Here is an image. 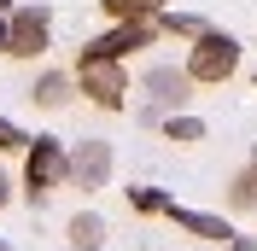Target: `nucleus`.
Here are the masks:
<instances>
[{
  "label": "nucleus",
  "mask_w": 257,
  "mask_h": 251,
  "mask_svg": "<svg viewBox=\"0 0 257 251\" xmlns=\"http://www.w3.org/2000/svg\"><path fill=\"white\" fill-rule=\"evenodd\" d=\"M141 94H146V105H141V123H170V117H181L187 111V99H193V76H187V64H146L141 70Z\"/></svg>",
  "instance_id": "f257e3e1"
},
{
  "label": "nucleus",
  "mask_w": 257,
  "mask_h": 251,
  "mask_svg": "<svg viewBox=\"0 0 257 251\" xmlns=\"http://www.w3.org/2000/svg\"><path fill=\"white\" fill-rule=\"evenodd\" d=\"M64 181H70V146L53 141V135H35L30 152H24V199L41 210L53 199V187H64Z\"/></svg>",
  "instance_id": "f03ea898"
},
{
  "label": "nucleus",
  "mask_w": 257,
  "mask_h": 251,
  "mask_svg": "<svg viewBox=\"0 0 257 251\" xmlns=\"http://www.w3.org/2000/svg\"><path fill=\"white\" fill-rule=\"evenodd\" d=\"M234 70H240V41H234L228 30H210L205 41H193V47H187V76H193V88H222Z\"/></svg>",
  "instance_id": "7ed1b4c3"
},
{
  "label": "nucleus",
  "mask_w": 257,
  "mask_h": 251,
  "mask_svg": "<svg viewBox=\"0 0 257 251\" xmlns=\"http://www.w3.org/2000/svg\"><path fill=\"white\" fill-rule=\"evenodd\" d=\"M76 94H88L99 111H123L128 105V70L117 59H94L82 53L76 59Z\"/></svg>",
  "instance_id": "20e7f679"
},
{
  "label": "nucleus",
  "mask_w": 257,
  "mask_h": 251,
  "mask_svg": "<svg viewBox=\"0 0 257 251\" xmlns=\"http://www.w3.org/2000/svg\"><path fill=\"white\" fill-rule=\"evenodd\" d=\"M53 47V12L47 6H12V47L6 59H41Z\"/></svg>",
  "instance_id": "39448f33"
},
{
  "label": "nucleus",
  "mask_w": 257,
  "mask_h": 251,
  "mask_svg": "<svg viewBox=\"0 0 257 251\" xmlns=\"http://www.w3.org/2000/svg\"><path fill=\"white\" fill-rule=\"evenodd\" d=\"M111 181V141H99V135H82L76 146H70V187L94 193Z\"/></svg>",
  "instance_id": "423d86ee"
},
{
  "label": "nucleus",
  "mask_w": 257,
  "mask_h": 251,
  "mask_svg": "<svg viewBox=\"0 0 257 251\" xmlns=\"http://www.w3.org/2000/svg\"><path fill=\"white\" fill-rule=\"evenodd\" d=\"M152 41H158V18H152V24H111V30L99 35V41H88L82 53H94V59H117V64H123L128 53L152 47Z\"/></svg>",
  "instance_id": "0eeeda50"
},
{
  "label": "nucleus",
  "mask_w": 257,
  "mask_h": 251,
  "mask_svg": "<svg viewBox=\"0 0 257 251\" xmlns=\"http://www.w3.org/2000/svg\"><path fill=\"white\" fill-rule=\"evenodd\" d=\"M170 222H176L181 234H193V239H210V245H228V239H234V222L216 216V210H187V204H170Z\"/></svg>",
  "instance_id": "6e6552de"
},
{
  "label": "nucleus",
  "mask_w": 257,
  "mask_h": 251,
  "mask_svg": "<svg viewBox=\"0 0 257 251\" xmlns=\"http://www.w3.org/2000/svg\"><path fill=\"white\" fill-rule=\"evenodd\" d=\"M70 94H76V76H64V70H41L30 82V105H41V111H64Z\"/></svg>",
  "instance_id": "1a4fd4ad"
},
{
  "label": "nucleus",
  "mask_w": 257,
  "mask_h": 251,
  "mask_svg": "<svg viewBox=\"0 0 257 251\" xmlns=\"http://www.w3.org/2000/svg\"><path fill=\"white\" fill-rule=\"evenodd\" d=\"M64 234H70V251H99L105 245V216L99 210H76Z\"/></svg>",
  "instance_id": "9d476101"
},
{
  "label": "nucleus",
  "mask_w": 257,
  "mask_h": 251,
  "mask_svg": "<svg viewBox=\"0 0 257 251\" xmlns=\"http://www.w3.org/2000/svg\"><path fill=\"white\" fill-rule=\"evenodd\" d=\"M99 6H105L111 24H152L164 12V0H99Z\"/></svg>",
  "instance_id": "9b49d317"
},
{
  "label": "nucleus",
  "mask_w": 257,
  "mask_h": 251,
  "mask_svg": "<svg viewBox=\"0 0 257 251\" xmlns=\"http://www.w3.org/2000/svg\"><path fill=\"white\" fill-rule=\"evenodd\" d=\"M158 35H187V41H205L210 24H205V18H193V12H158Z\"/></svg>",
  "instance_id": "f8f14e48"
},
{
  "label": "nucleus",
  "mask_w": 257,
  "mask_h": 251,
  "mask_svg": "<svg viewBox=\"0 0 257 251\" xmlns=\"http://www.w3.org/2000/svg\"><path fill=\"white\" fill-rule=\"evenodd\" d=\"M228 210H240V216H245V210H257V170H251V164L228 181Z\"/></svg>",
  "instance_id": "ddd939ff"
},
{
  "label": "nucleus",
  "mask_w": 257,
  "mask_h": 251,
  "mask_svg": "<svg viewBox=\"0 0 257 251\" xmlns=\"http://www.w3.org/2000/svg\"><path fill=\"white\" fill-rule=\"evenodd\" d=\"M123 193H128V210H141V216H170V204H176L158 187H123Z\"/></svg>",
  "instance_id": "4468645a"
},
{
  "label": "nucleus",
  "mask_w": 257,
  "mask_h": 251,
  "mask_svg": "<svg viewBox=\"0 0 257 251\" xmlns=\"http://www.w3.org/2000/svg\"><path fill=\"white\" fill-rule=\"evenodd\" d=\"M164 141H176V146H193V141H205V123L181 111V117H170V123H164Z\"/></svg>",
  "instance_id": "2eb2a0df"
},
{
  "label": "nucleus",
  "mask_w": 257,
  "mask_h": 251,
  "mask_svg": "<svg viewBox=\"0 0 257 251\" xmlns=\"http://www.w3.org/2000/svg\"><path fill=\"white\" fill-rule=\"evenodd\" d=\"M0 152H30V135H24L12 117H0Z\"/></svg>",
  "instance_id": "dca6fc26"
},
{
  "label": "nucleus",
  "mask_w": 257,
  "mask_h": 251,
  "mask_svg": "<svg viewBox=\"0 0 257 251\" xmlns=\"http://www.w3.org/2000/svg\"><path fill=\"white\" fill-rule=\"evenodd\" d=\"M216 251H257V234H234L228 245H216Z\"/></svg>",
  "instance_id": "f3484780"
},
{
  "label": "nucleus",
  "mask_w": 257,
  "mask_h": 251,
  "mask_svg": "<svg viewBox=\"0 0 257 251\" xmlns=\"http://www.w3.org/2000/svg\"><path fill=\"white\" fill-rule=\"evenodd\" d=\"M12 193H18V187H12V170H6V164H0V210H6V204H12Z\"/></svg>",
  "instance_id": "a211bd4d"
},
{
  "label": "nucleus",
  "mask_w": 257,
  "mask_h": 251,
  "mask_svg": "<svg viewBox=\"0 0 257 251\" xmlns=\"http://www.w3.org/2000/svg\"><path fill=\"white\" fill-rule=\"evenodd\" d=\"M12 47V12H0V53Z\"/></svg>",
  "instance_id": "6ab92c4d"
},
{
  "label": "nucleus",
  "mask_w": 257,
  "mask_h": 251,
  "mask_svg": "<svg viewBox=\"0 0 257 251\" xmlns=\"http://www.w3.org/2000/svg\"><path fill=\"white\" fill-rule=\"evenodd\" d=\"M0 12H12V0H0Z\"/></svg>",
  "instance_id": "aec40b11"
},
{
  "label": "nucleus",
  "mask_w": 257,
  "mask_h": 251,
  "mask_svg": "<svg viewBox=\"0 0 257 251\" xmlns=\"http://www.w3.org/2000/svg\"><path fill=\"white\" fill-rule=\"evenodd\" d=\"M251 170H257V146H251Z\"/></svg>",
  "instance_id": "412c9836"
},
{
  "label": "nucleus",
  "mask_w": 257,
  "mask_h": 251,
  "mask_svg": "<svg viewBox=\"0 0 257 251\" xmlns=\"http://www.w3.org/2000/svg\"><path fill=\"white\" fill-rule=\"evenodd\" d=\"M0 251H12V245H0Z\"/></svg>",
  "instance_id": "4be33fe9"
},
{
  "label": "nucleus",
  "mask_w": 257,
  "mask_h": 251,
  "mask_svg": "<svg viewBox=\"0 0 257 251\" xmlns=\"http://www.w3.org/2000/svg\"><path fill=\"white\" fill-rule=\"evenodd\" d=\"M251 82H257V70H251Z\"/></svg>",
  "instance_id": "5701e85b"
}]
</instances>
